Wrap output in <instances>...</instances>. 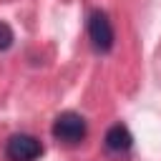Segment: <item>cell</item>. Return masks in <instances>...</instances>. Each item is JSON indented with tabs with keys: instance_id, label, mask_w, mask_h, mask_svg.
Here are the masks:
<instances>
[{
	"instance_id": "obj_1",
	"label": "cell",
	"mask_w": 161,
	"mask_h": 161,
	"mask_svg": "<svg viewBox=\"0 0 161 161\" xmlns=\"http://www.w3.org/2000/svg\"><path fill=\"white\" fill-rule=\"evenodd\" d=\"M53 136L68 146H75L86 138V118L75 111H65L53 121Z\"/></svg>"
},
{
	"instance_id": "obj_2",
	"label": "cell",
	"mask_w": 161,
	"mask_h": 161,
	"mask_svg": "<svg viewBox=\"0 0 161 161\" xmlns=\"http://www.w3.org/2000/svg\"><path fill=\"white\" fill-rule=\"evenodd\" d=\"M88 38H91V43H93V48L98 53H108L113 48V38L116 35H113V25H111L106 13H101V10L91 13V18H88Z\"/></svg>"
},
{
	"instance_id": "obj_3",
	"label": "cell",
	"mask_w": 161,
	"mask_h": 161,
	"mask_svg": "<svg viewBox=\"0 0 161 161\" xmlns=\"http://www.w3.org/2000/svg\"><path fill=\"white\" fill-rule=\"evenodd\" d=\"M5 153H8L10 161H35L43 153V146L30 133H15V136H10V141L5 146Z\"/></svg>"
},
{
	"instance_id": "obj_4",
	"label": "cell",
	"mask_w": 161,
	"mask_h": 161,
	"mask_svg": "<svg viewBox=\"0 0 161 161\" xmlns=\"http://www.w3.org/2000/svg\"><path fill=\"white\" fill-rule=\"evenodd\" d=\"M131 146H133V136L123 123H116L106 131V148L111 153H126Z\"/></svg>"
},
{
	"instance_id": "obj_5",
	"label": "cell",
	"mask_w": 161,
	"mask_h": 161,
	"mask_svg": "<svg viewBox=\"0 0 161 161\" xmlns=\"http://www.w3.org/2000/svg\"><path fill=\"white\" fill-rule=\"evenodd\" d=\"M13 40H15L13 28H10L8 23H3V20H0V50H8V48L13 45Z\"/></svg>"
}]
</instances>
